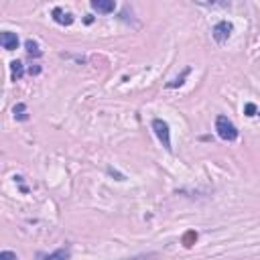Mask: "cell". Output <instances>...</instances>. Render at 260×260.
Returning <instances> with one entry per match:
<instances>
[{
  "mask_svg": "<svg viewBox=\"0 0 260 260\" xmlns=\"http://www.w3.org/2000/svg\"><path fill=\"white\" fill-rule=\"evenodd\" d=\"M232 31H234L232 23H228V21H220V23L214 27V39H216L218 43L228 41V37L232 35Z\"/></svg>",
  "mask_w": 260,
  "mask_h": 260,
  "instance_id": "3957f363",
  "label": "cell"
},
{
  "mask_svg": "<svg viewBox=\"0 0 260 260\" xmlns=\"http://www.w3.org/2000/svg\"><path fill=\"white\" fill-rule=\"evenodd\" d=\"M14 116L19 120H27V114H25V104H19V106H14Z\"/></svg>",
  "mask_w": 260,
  "mask_h": 260,
  "instance_id": "7c38bea8",
  "label": "cell"
},
{
  "mask_svg": "<svg viewBox=\"0 0 260 260\" xmlns=\"http://www.w3.org/2000/svg\"><path fill=\"white\" fill-rule=\"evenodd\" d=\"M0 43H2V47L6 51H14L16 47H19V37H16V33L4 31L2 35H0Z\"/></svg>",
  "mask_w": 260,
  "mask_h": 260,
  "instance_id": "5b68a950",
  "label": "cell"
},
{
  "mask_svg": "<svg viewBox=\"0 0 260 260\" xmlns=\"http://www.w3.org/2000/svg\"><path fill=\"white\" fill-rule=\"evenodd\" d=\"M53 21L57 23V25H63V27H69L74 23V14L72 12H67V10H63L61 6H57V8H53Z\"/></svg>",
  "mask_w": 260,
  "mask_h": 260,
  "instance_id": "277c9868",
  "label": "cell"
},
{
  "mask_svg": "<svg viewBox=\"0 0 260 260\" xmlns=\"http://www.w3.org/2000/svg\"><path fill=\"white\" fill-rule=\"evenodd\" d=\"M216 132H218V136L222 138V141H228V143H232V141H236V138H238V128L234 126V122L228 116H218V120H216Z\"/></svg>",
  "mask_w": 260,
  "mask_h": 260,
  "instance_id": "6da1fadb",
  "label": "cell"
},
{
  "mask_svg": "<svg viewBox=\"0 0 260 260\" xmlns=\"http://www.w3.org/2000/svg\"><path fill=\"white\" fill-rule=\"evenodd\" d=\"M157 258V252H149V254H138L132 258H122V260H154Z\"/></svg>",
  "mask_w": 260,
  "mask_h": 260,
  "instance_id": "30bf717a",
  "label": "cell"
},
{
  "mask_svg": "<svg viewBox=\"0 0 260 260\" xmlns=\"http://www.w3.org/2000/svg\"><path fill=\"white\" fill-rule=\"evenodd\" d=\"M25 47H27V53H29V55H35V57H39V55H41V49H39L37 41H31V39H29Z\"/></svg>",
  "mask_w": 260,
  "mask_h": 260,
  "instance_id": "9c48e42d",
  "label": "cell"
},
{
  "mask_svg": "<svg viewBox=\"0 0 260 260\" xmlns=\"http://www.w3.org/2000/svg\"><path fill=\"white\" fill-rule=\"evenodd\" d=\"M187 74H189V69H185V72H183V74H181V75H179L177 79H173V81H169L167 85H169V88H177V85H181V83H183V79H185V75H187Z\"/></svg>",
  "mask_w": 260,
  "mask_h": 260,
  "instance_id": "8fae6325",
  "label": "cell"
},
{
  "mask_svg": "<svg viewBox=\"0 0 260 260\" xmlns=\"http://www.w3.org/2000/svg\"><path fill=\"white\" fill-rule=\"evenodd\" d=\"M39 72H41V67H39V65H35V67H31V74H33V75H37Z\"/></svg>",
  "mask_w": 260,
  "mask_h": 260,
  "instance_id": "9a60e30c",
  "label": "cell"
},
{
  "mask_svg": "<svg viewBox=\"0 0 260 260\" xmlns=\"http://www.w3.org/2000/svg\"><path fill=\"white\" fill-rule=\"evenodd\" d=\"M92 8L102 14H110V12H114L116 4H114V0H92Z\"/></svg>",
  "mask_w": 260,
  "mask_h": 260,
  "instance_id": "8992f818",
  "label": "cell"
},
{
  "mask_svg": "<svg viewBox=\"0 0 260 260\" xmlns=\"http://www.w3.org/2000/svg\"><path fill=\"white\" fill-rule=\"evenodd\" d=\"M0 260H19V258H16V254L10 250H2L0 252Z\"/></svg>",
  "mask_w": 260,
  "mask_h": 260,
  "instance_id": "4fadbf2b",
  "label": "cell"
},
{
  "mask_svg": "<svg viewBox=\"0 0 260 260\" xmlns=\"http://www.w3.org/2000/svg\"><path fill=\"white\" fill-rule=\"evenodd\" d=\"M152 130H154V134H157V138L161 141V145H163L167 150H171V149H173V147H171V130H169V124L165 122V120L154 118V120H152Z\"/></svg>",
  "mask_w": 260,
  "mask_h": 260,
  "instance_id": "7a4b0ae2",
  "label": "cell"
},
{
  "mask_svg": "<svg viewBox=\"0 0 260 260\" xmlns=\"http://www.w3.org/2000/svg\"><path fill=\"white\" fill-rule=\"evenodd\" d=\"M254 112H256V106H254V104H248V106H246V116H254Z\"/></svg>",
  "mask_w": 260,
  "mask_h": 260,
  "instance_id": "5bb4252c",
  "label": "cell"
},
{
  "mask_svg": "<svg viewBox=\"0 0 260 260\" xmlns=\"http://www.w3.org/2000/svg\"><path fill=\"white\" fill-rule=\"evenodd\" d=\"M69 256H72V252H69V248H59V250L51 252V254H45V256H41V260H67Z\"/></svg>",
  "mask_w": 260,
  "mask_h": 260,
  "instance_id": "52a82bcc",
  "label": "cell"
},
{
  "mask_svg": "<svg viewBox=\"0 0 260 260\" xmlns=\"http://www.w3.org/2000/svg\"><path fill=\"white\" fill-rule=\"evenodd\" d=\"M10 72H12V79H14V81L21 79L23 74H25V72H23V63H21V61H12V63H10Z\"/></svg>",
  "mask_w": 260,
  "mask_h": 260,
  "instance_id": "ba28073f",
  "label": "cell"
}]
</instances>
